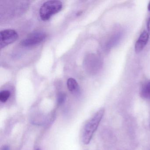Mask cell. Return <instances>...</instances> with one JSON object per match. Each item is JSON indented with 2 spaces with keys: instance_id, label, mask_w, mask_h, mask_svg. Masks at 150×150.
<instances>
[{
  "instance_id": "9c48e42d",
  "label": "cell",
  "mask_w": 150,
  "mask_h": 150,
  "mask_svg": "<svg viewBox=\"0 0 150 150\" xmlns=\"http://www.w3.org/2000/svg\"><path fill=\"white\" fill-rule=\"evenodd\" d=\"M66 99V96L64 93H60L58 97V103L59 105H61L64 103Z\"/></svg>"
},
{
  "instance_id": "277c9868",
  "label": "cell",
  "mask_w": 150,
  "mask_h": 150,
  "mask_svg": "<svg viewBox=\"0 0 150 150\" xmlns=\"http://www.w3.org/2000/svg\"><path fill=\"white\" fill-rule=\"evenodd\" d=\"M46 35L42 31H37L31 33L26 38L23 39L21 44L25 47L34 46L42 42L45 39Z\"/></svg>"
},
{
  "instance_id": "7a4b0ae2",
  "label": "cell",
  "mask_w": 150,
  "mask_h": 150,
  "mask_svg": "<svg viewBox=\"0 0 150 150\" xmlns=\"http://www.w3.org/2000/svg\"><path fill=\"white\" fill-rule=\"evenodd\" d=\"M63 4L59 1H49L43 4L40 9V16L43 21L49 20L53 15L62 9Z\"/></svg>"
},
{
  "instance_id": "52a82bcc",
  "label": "cell",
  "mask_w": 150,
  "mask_h": 150,
  "mask_svg": "<svg viewBox=\"0 0 150 150\" xmlns=\"http://www.w3.org/2000/svg\"><path fill=\"white\" fill-rule=\"evenodd\" d=\"M141 94L143 98L150 100V81L144 85L141 90Z\"/></svg>"
},
{
  "instance_id": "ba28073f",
  "label": "cell",
  "mask_w": 150,
  "mask_h": 150,
  "mask_svg": "<svg viewBox=\"0 0 150 150\" xmlns=\"http://www.w3.org/2000/svg\"><path fill=\"white\" fill-rule=\"evenodd\" d=\"M10 93L8 90H3L0 93V101L2 103L7 101L10 97Z\"/></svg>"
},
{
  "instance_id": "30bf717a",
  "label": "cell",
  "mask_w": 150,
  "mask_h": 150,
  "mask_svg": "<svg viewBox=\"0 0 150 150\" xmlns=\"http://www.w3.org/2000/svg\"><path fill=\"white\" fill-rule=\"evenodd\" d=\"M1 150H10V148L8 146L4 145L2 146Z\"/></svg>"
},
{
  "instance_id": "7c38bea8",
  "label": "cell",
  "mask_w": 150,
  "mask_h": 150,
  "mask_svg": "<svg viewBox=\"0 0 150 150\" xmlns=\"http://www.w3.org/2000/svg\"><path fill=\"white\" fill-rule=\"evenodd\" d=\"M147 8H148V10H149V11H150V1L149 2V4H148V6H147Z\"/></svg>"
},
{
  "instance_id": "8fae6325",
  "label": "cell",
  "mask_w": 150,
  "mask_h": 150,
  "mask_svg": "<svg viewBox=\"0 0 150 150\" xmlns=\"http://www.w3.org/2000/svg\"><path fill=\"white\" fill-rule=\"evenodd\" d=\"M147 28L148 32L149 33H150V18H149L148 22H147Z\"/></svg>"
},
{
  "instance_id": "4fadbf2b",
  "label": "cell",
  "mask_w": 150,
  "mask_h": 150,
  "mask_svg": "<svg viewBox=\"0 0 150 150\" xmlns=\"http://www.w3.org/2000/svg\"><path fill=\"white\" fill-rule=\"evenodd\" d=\"M40 150L39 149H37V150Z\"/></svg>"
},
{
  "instance_id": "6da1fadb",
  "label": "cell",
  "mask_w": 150,
  "mask_h": 150,
  "mask_svg": "<svg viewBox=\"0 0 150 150\" xmlns=\"http://www.w3.org/2000/svg\"><path fill=\"white\" fill-rule=\"evenodd\" d=\"M104 111V108L99 110L85 125L82 136V142L85 144H88L91 141L94 133L102 119Z\"/></svg>"
},
{
  "instance_id": "5b68a950",
  "label": "cell",
  "mask_w": 150,
  "mask_h": 150,
  "mask_svg": "<svg viewBox=\"0 0 150 150\" xmlns=\"http://www.w3.org/2000/svg\"><path fill=\"white\" fill-rule=\"evenodd\" d=\"M149 38V34L146 31H143L135 44V52L139 53L143 50L147 44Z\"/></svg>"
},
{
  "instance_id": "8992f818",
  "label": "cell",
  "mask_w": 150,
  "mask_h": 150,
  "mask_svg": "<svg viewBox=\"0 0 150 150\" xmlns=\"http://www.w3.org/2000/svg\"><path fill=\"white\" fill-rule=\"evenodd\" d=\"M67 86L69 91L72 93H77L79 91V84L73 78H70L67 80Z\"/></svg>"
},
{
  "instance_id": "3957f363",
  "label": "cell",
  "mask_w": 150,
  "mask_h": 150,
  "mask_svg": "<svg viewBox=\"0 0 150 150\" xmlns=\"http://www.w3.org/2000/svg\"><path fill=\"white\" fill-rule=\"evenodd\" d=\"M19 37L18 33L13 30L7 29L2 30L0 34V47L1 49L13 43Z\"/></svg>"
}]
</instances>
